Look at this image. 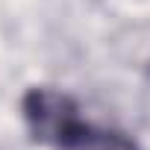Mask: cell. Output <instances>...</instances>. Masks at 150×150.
<instances>
[{
  "mask_svg": "<svg viewBox=\"0 0 150 150\" xmlns=\"http://www.w3.org/2000/svg\"><path fill=\"white\" fill-rule=\"evenodd\" d=\"M24 121L30 135L38 144L56 147V150H77L88 132V121L80 118V106L71 94L50 88V86H35L24 94Z\"/></svg>",
  "mask_w": 150,
  "mask_h": 150,
  "instance_id": "6da1fadb",
  "label": "cell"
},
{
  "mask_svg": "<svg viewBox=\"0 0 150 150\" xmlns=\"http://www.w3.org/2000/svg\"><path fill=\"white\" fill-rule=\"evenodd\" d=\"M77 150H138V144L129 135L118 132V129H103V127L91 124L86 138H83V144Z\"/></svg>",
  "mask_w": 150,
  "mask_h": 150,
  "instance_id": "7a4b0ae2",
  "label": "cell"
}]
</instances>
